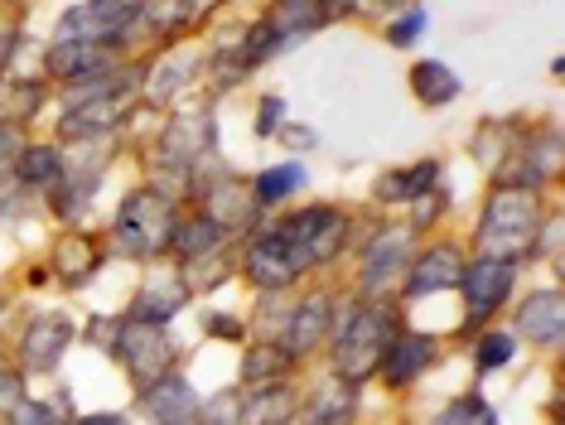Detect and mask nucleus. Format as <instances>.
<instances>
[{"instance_id": "obj_28", "label": "nucleus", "mask_w": 565, "mask_h": 425, "mask_svg": "<svg viewBox=\"0 0 565 425\" xmlns=\"http://www.w3.org/2000/svg\"><path fill=\"white\" fill-rule=\"evenodd\" d=\"M276 363H286V353H252L247 358V378L256 382V378H271V372H280Z\"/></svg>"}, {"instance_id": "obj_12", "label": "nucleus", "mask_w": 565, "mask_h": 425, "mask_svg": "<svg viewBox=\"0 0 565 425\" xmlns=\"http://www.w3.org/2000/svg\"><path fill=\"white\" fill-rule=\"evenodd\" d=\"M247 266H252V276L262 280V286H286V280L300 276V270H295V262H290V252L280 247V237H276V232H266V237L256 242V247H252V262H247Z\"/></svg>"}, {"instance_id": "obj_26", "label": "nucleus", "mask_w": 565, "mask_h": 425, "mask_svg": "<svg viewBox=\"0 0 565 425\" xmlns=\"http://www.w3.org/2000/svg\"><path fill=\"white\" fill-rule=\"evenodd\" d=\"M15 425H58L54 411H49L44 402H20L15 406Z\"/></svg>"}, {"instance_id": "obj_1", "label": "nucleus", "mask_w": 565, "mask_h": 425, "mask_svg": "<svg viewBox=\"0 0 565 425\" xmlns=\"http://www.w3.org/2000/svg\"><path fill=\"white\" fill-rule=\"evenodd\" d=\"M483 247H488V256H498V262H508V256H522L526 247H536V203H532V193L503 189L493 203H488Z\"/></svg>"}, {"instance_id": "obj_29", "label": "nucleus", "mask_w": 565, "mask_h": 425, "mask_svg": "<svg viewBox=\"0 0 565 425\" xmlns=\"http://www.w3.org/2000/svg\"><path fill=\"white\" fill-rule=\"evenodd\" d=\"M10 406H20V382L10 372H0V411H10Z\"/></svg>"}, {"instance_id": "obj_17", "label": "nucleus", "mask_w": 565, "mask_h": 425, "mask_svg": "<svg viewBox=\"0 0 565 425\" xmlns=\"http://www.w3.org/2000/svg\"><path fill=\"white\" fill-rule=\"evenodd\" d=\"M102 44H58L54 49V59H49V68L54 73H68V77H83V73H93V68H102Z\"/></svg>"}, {"instance_id": "obj_31", "label": "nucleus", "mask_w": 565, "mask_h": 425, "mask_svg": "<svg viewBox=\"0 0 565 425\" xmlns=\"http://www.w3.org/2000/svg\"><path fill=\"white\" fill-rule=\"evenodd\" d=\"M78 425H126V421H117V416H87V421H78Z\"/></svg>"}, {"instance_id": "obj_25", "label": "nucleus", "mask_w": 565, "mask_h": 425, "mask_svg": "<svg viewBox=\"0 0 565 425\" xmlns=\"http://www.w3.org/2000/svg\"><path fill=\"white\" fill-rule=\"evenodd\" d=\"M512 358V339L508 333H488V339L479 343V368L488 372V368H498V363H508Z\"/></svg>"}, {"instance_id": "obj_20", "label": "nucleus", "mask_w": 565, "mask_h": 425, "mask_svg": "<svg viewBox=\"0 0 565 425\" xmlns=\"http://www.w3.org/2000/svg\"><path fill=\"white\" fill-rule=\"evenodd\" d=\"M290 406H295L290 392H262V396H256V406L247 411V421L252 425H286L290 421Z\"/></svg>"}, {"instance_id": "obj_2", "label": "nucleus", "mask_w": 565, "mask_h": 425, "mask_svg": "<svg viewBox=\"0 0 565 425\" xmlns=\"http://www.w3.org/2000/svg\"><path fill=\"white\" fill-rule=\"evenodd\" d=\"M392 319L382 309H353L339 329V368L343 378H367L372 368L382 363L387 353V339H392Z\"/></svg>"}, {"instance_id": "obj_30", "label": "nucleus", "mask_w": 565, "mask_h": 425, "mask_svg": "<svg viewBox=\"0 0 565 425\" xmlns=\"http://www.w3.org/2000/svg\"><path fill=\"white\" fill-rule=\"evenodd\" d=\"M209 329L217 333V339H237V333H242V329H237V319H213Z\"/></svg>"}, {"instance_id": "obj_9", "label": "nucleus", "mask_w": 565, "mask_h": 425, "mask_svg": "<svg viewBox=\"0 0 565 425\" xmlns=\"http://www.w3.org/2000/svg\"><path fill=\"white\" fill-rule=\"evenodd\" d=\"M430 358H435V339H426V333H406V339H396L387 353H382V368H387L392 382H411L430 368Z\"/></svg>"}, {"instance_id": "obj_10", "label": "nucleus", "mask_w": 565, "mask_h": 425, "mask_svg": "<svg viewBox=\"0 0 565 425\" xmlns=\"http://www.w3.org/2000/svg\"><path fill=\"white\" fill-rule=\"evenodd\" d=\"M459 280V256L455 247H430L426 256L416 262L406 280V295H430V290H449Z\"/></svg>"}, {"instance_id": "obj_6", "label": "nucleus", "mask_w": 565, "mask_h": 425, "mask_svg": "<svg viewBox=\"0 0 565 425\" xmlns=\"http://www.w3.org/2000/svg\"><path fill=\"white\" fill-rule=\"evenodd\" d=\"M131 0H111V6H83L63 20L58 39L63 44H102V34H121L126 30V15H131Z\"/></svg>"}, {"instance_id": "obj_16", "label": "nucleus", "mask_w": 565, "mask_h": 425, "mask_svg": "<svg viewBox=\"0 0 565 425\" xmlns=\"http://www.w3.org/2000/svg\"><path fill=\"white\" fill-rule=\"evenodd\" d=\"M406 232H387V237H382V242H372V256H367V266H363V280H367V286H382V280H387L392 276V270L396 266H402V247H406Z\"/></svg>"}, {"instance_id": "obj_22", "label": "nucleus", "mask_w": 565, "mask_h": 425, "mask_svg": "<svg viewBox=\"0 0 565 425\" xmlns=\"http://www.w3.org/2000/svg\"><path fill=\"white\" fill-rule=\"evenodd\" d=\"M430 179H435V164L402 170V179H387V184H382V199H406V193H420V189H430Z\"/></svg>"}, {"instance_id": "obj_4", "label": "nucleus", "mask_w": 565, "mask_h": 425, "mask_svg": "<svg viewBox=\"0 0 565 425\" xmlns=\"http://www.w3.org/2000/svg\"><path fill=\"white\" fill-rule=\"evenodd\" d=\"M276 237H280V247L290 252L295 270H305V266L324 262V256L343 242V217L333 209H310L305 217H295V223L276 227Z\"/></svg>"}, {"instance_id": "obj_19", "label": "nucleus", "mask_w": 565, "mask_h": 425, "mask_svg": "<svg viewBox=\"0 0 565 425\" xmlns=\"http://www.w3.org/2000/svg\"><path fill=\"white\" fill-rule=\"evenodd\" d=\"M174 247H179V256H184V262L217 252V223H189V227L174 237Z\"/></svg>"}, {"instance_id": "obj_8", "label": "nucleus", "mask_w": 565, "mask_h": 425, "mask_svg": "<svg viewBox=\"0 0 565 425\" xmlns=\"http://www.w3.org/2000/svg\"><path fill=\"white\" fill-rule=\"evenodd\" d=\"M73 339V325L63 315H44L40 325H30L24 333V368L30 372H54L58 368V353L68 348Z\"/></svg>"}, {"instance_id": "obj_14", "label": "nucleus", "mask_w": 565, "mask_h": 425, "mask_svg": "<svg viewBox=\"0 0 565 425\" xmlns=\"http://www.w3.org/2000/svg\"><path fill=\"white\" fill-rule=\"evenodd\" d=\"M522 329L532 333V339H542V343H556L561 329H565V319H561V295H556V290L532 295V305L522 309Z\"/></svg>"}, {"instance_id": "obj_18", "label": "nucleus", "mask_w": 565, "mask_h": 425, "mask_svg": "<svg viewBox=\"0 0 565 425\" xmlns=\"http://www.w3.org/2000/svg\"><path fill=\"white\" fill-rule=\"evenodd\" d=\"M305 184V170L300 164H276V170H266L262 179H256V199L262 203H276V199H286L290 189H300Z\"/></svg>"}, {"instance_id": "obj_3", "label": "nucleus", "mask_w": 565, "mask_h": 425, "mask_svg": "<svg viewBox=\"0 0 565 425\" xmlns=\"http://www.w3.org/2000/svg\"><path fill=\"white\" fill-rule=\"evenodd\" d=\"M174 232V213L160 193H136L131 203L121 209V223H117V247L126 256H156Z\"/></svg>"}, {"instance_id": "obj_24", "label": "nucleus", "mask_w": 565, "mask_h": 425, "mask_svg": "<svg viewBox=\"0 0 565 425\" xmlns=\"http://www.w3.org/2000/svg\"><path fill=\"white\" fill-rule=\"evenodd\" d=\"M319 315H324V305H305V315H295L290 348H310V343H315V333H319Z\"/></svg>"}, {"instance_id": "obj_27", "label": "nucleus", "mask_w": 565, "mask_h": 425, "mask_svg": "<svg viewBox=\"0 0 565 425\" xmlns=\"http://www.w3.org/2000/svg\"><path fill=\"white\" fill-rule=\"evenodd\" d=\"M420 30H426V10H416V15H406L402 24H392L387 39H392V44H411V39H416Z\"/></svg>"}, {"instance_id": "obj_23", "label": "nucleus", "mask_w": 565, "mask_h": 425, "mask_svg": "<svg viewBox=\"0 0 565 425\" xmlns=\"http://www.w3.org/2000/svg\"><path fill=\"white\" fill-rule=\"evenodd\" d=\"M435 425H498V421H493V411H488L479 396H469V402H455V406H449Z\"/></svg>"}, {"instance_id": "obj_7", "label": "nucleus", "mask_w": 565, "mask_h": 425, "mask_svg": "<svg viewBox=\"0 0 565 425\" xmlns=\"http://www.w3.org/2000/svg\"><path fill=\"white\" fill-rule=\"evenodd\" d=\"M512 286V262H498V256H483L465 270V300L469 315H488V309L503 305V295Z\"/></svg>"}, {"instance_id": "obj_11", "label": "nucleus", "mask_w": 565, "mask_h": 425, "mask_svg": "<svg viewBox=\"0 0 565 425\" xmlns=\"http://www.w3.org/2000/svg\"><path fill=\"white\" fill-rule=\"evenodd\" d=\"M150 416L160 425H189L194 421V392H189V382L179 378H160L150 386Z\"/></svg>"}, {"instance_id": "obj_5", "label": "nucleus", "mask_w": 565, "mask_h": 425, "mask_svg": "<svg viewBox=\"0 0 565 425\" xmlns=\"http://www.w3.org/2000/svg\"><path fill=\"white\" fill-rule=\"evenodd\" d=\"M117 353H121V363L131 368L136 378H146L150 386H156L160 378H170L174 348H170V339L160 333V325H126Z\"/></svg>"}, {"instance_id": "obj_13", "label": "nucleus", "mask_w": 565, "mask_h": 425, "mask_svg": "<svg viewBox=\"0 0 565 425\" xmlns=\"http://www.w3.org/2000/svg\"><path fill=\"white\" fill-rule=\"evenodd\" d=\"M349 416H353V392L339 378H329L324 386H319L310 411H305V421L310 425H349Z\"/></svg>"}, {"instance_id": "obj_15", "label": "nucleus", "mask_w": 565, "mask_h": 425, "mask_svg": "<svg viewBox=\"0 0 565 425\" xmlns=\"http://www.w3.org/2000/svg\"><path fill=\"white\" fill-rule=\"evenodd\" d=\"M411 87H416V97L420 102H430V107H440V102H449L459 93V77L445 68V63H435V59H426V63H416L411 68Z\"/></svg>"}, {"instance_id": "obj_21", "label": "nucleus", "mask_w": 565, "mask_h": 425, "mask_svg": "<svg viewBox=\"0 0 565 425\" xmlns=\"http://www.w3.org/2000/svg\"><path fill=\"white\" fill-rule=\"evenodd\" d=\"M63 170H58V155L54 150H24L20 155V179L24 184H54Z\"/></svg>"}]
</instances>
